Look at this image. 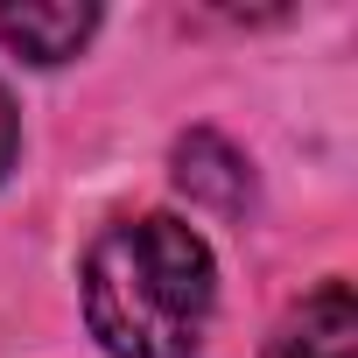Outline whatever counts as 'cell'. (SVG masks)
Segmentation results:
<instances>
[{
    "label": "cell",
    "mask_w": 358,
    "mask_h": 358,
    "mask_svg": "<svg viewBox=\"0 0 358 358\" xmlns=\"http://www.w3.org/2000/svg\"><path fill=\"white\" fill-rule=\"evenodd\" d=\"M211 302L218 267L183 218H120L85 253V323L113 358H197Z\"/></svg>",
    "instance_id": "1"
},
{
    "label": "cell",
    "mask_w": 358,
    "mask_h": 358,
    "mask_svg": "<svg viewBox=\"0 0 358 358\" xmlns=\"http://www.w3.org/2000/svg\"><path fill=\"white\" fill-rule=\"evenodd\" d=\"M267 358H358V302L344 281L309 288L267 337Z\"/></svg>",
    "instance_id": "2"
},
{
    "label": "cell",
    "mask_w": 358,
    "mask_h": 358,
    "mask_svg": "<svg viewBox=\"0 0 358 358\" xmlns=\"http://www.w3.org/2000/svg\"><path fill=\"white\" fill-rule=\"evenodd\" d=\"M92 29H99V8H85V0H0V43L29 64L78 57Z\"/></svg>",
    "instance_id": "3"
},
{
    "label": "cell",
    "mask_w": 358,
    "mask_h": 358,
    "mask_svg": "<svg viewBox=\"0 0 358 358\" xmlns=\"http://www.w3.org/2000/svg\"><path fill=\"white\" fill-rule=\"evenodd\" d=\"M176 183H183L197 204H211V211H239L246 197H253V176H246V162L232 155V141H218V134H183L176 141Z\"/></svg>",
    "instance_id": "4"
},
{
    "label": "cell",
    "mask_w": 358,
    "mask_h": 358,
    "mask_svg": "<svg viewBox=\"0 0 358 358\" xmlns=\"http://www.w3.org/2000/svg\"><path fill=\"white\" fill-rule=\"evenodd\" d=\"M15 148H22V120H15V99H8V85H0V176L15 169Z\"/></svg>",
    "instance_id": "5"
}]
</instances>
